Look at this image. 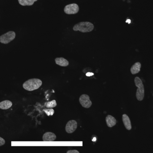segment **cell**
Segmentation results:
<instances>
[{
  "instance_id": "8",
  "label": "cell",
  "mask_w": 153,
  "mask_h": 153,
  "mask_svg": "<svg viewBox=\"0 0 153 153\" xmlns=\"http://www.w3.org/2000/svg\"><path fill=\"white\" fill-rule=\"evenodd\" d=\"M56 139V135L53 132L50 131L45 133L42 137V140L44 141H53Z\"/></svg>"
},
{
  "instance_id": "19",
  "label": "cell",
  "mask_w": 153,
  "mask_h": 153,
  "mask_svg": "<svg viewBox=\"0 0 153 153\" xmlns=\"http://www.w3.org/2000/svg\"></svg>"
},
{
  "instance_id": "11",
  "label": "cell",
  "mask_w": 153,
  "mask_h": 153,
  "mask_svg": "<svg viewBox=\"0 0 153 153\" xmlns=\"http://www.w3.org/2000/svg\"><path fill=\"white\" fill-rule=\"evenodd\" d=\"M55 62L57 65H59L61 67H67L69 64V62L65 58H62V57L56 58L55 59Z\"/></svg>"
},
{
  "instance_id": "9",
  "label": "cell",
  "mask_w": 153,
  "mask_h": 153,
  "mask_svg": "<svg viewBox=\"0 0 153 153\" xmlns=\"http://www.w3.org/2000/svg\"><path fill=\"white\" fill-rule=\"evenodd\" d=\"M122 120L125 128L128 130H130L131 129V122L128 115L123 114L122 115Z\"/></svg>"
},
{
  "instance_id": "16",
  "label": "cell",
  "mask_w": 153,
  "mask_h": 153,
  "mask_svg": "<svg viewBox=\"0 0 153 153\" xmlns=\"http://www.w3.org/2000/svg\"><path fill=\"white\" fill-rule=\"evenodd\" d=\"M46 113V114L48 116H52L54 113V111L52 108H48V109H45L43 110Z\"/></svg>"
},
{
  "instance_id": "7",
  "label": "cell",
  "mask_w": 153,
  "mask_h": 153,
  "mask_svg": "<svg viewBox=\"0 0 153 153\" xmlns=\"http://www.w3.org/2000/svg\"><path fill=\"white\" fill-rule=\"evenodd\" d=\"M77 128V122L75 120H71L67 123L65 127V130L68 133H72Z\"/></svg>"
},
{
  "instance_id": "13",
  "label": "cell",
  "mask_w": 153,
  "mask_h": 153,
  "mask_svg": "<svg viewBox=\"0 0 153 153\" xmlns=\"http://www.w3.org/2000/svg\"><path fill=\"white\" fill-rule=\"evenodd\" d=\"M12 102L10 100H4L0 102V108L2 110H7L12 106Z\"/></svg>"
},
{
  "instance_id": "18",
  "label": "cell",
  "mask_w": 153,
  "mask_h": 153,
  "mask_svg": "<svg viewBox=\"0 0 153 153\" xmlns=\"http://www.w3.org/2000/svg\"><path fill=\"white\" fill-rule=\"evenodd\" d=\"M67 153H79V152L76 149H73V150H68L67 152Z\"/></svg>"
},
{
  "instance_id": "12",
  "label": "cell",
  "mask_w": 153,
  "mask_h": 153,
  "mask_svg": "<svg viewBox=\"0 0 153 153\" xmlns=\"http://www.w3.org/2000/svg\"><path fill=\"white\" fill-rule=\"evenodd\" d=\"M141 64L140 62H137L134 63L130 69V71L132 75L137 74L140 71Z\"/></svg>"
},
{
  "instance_id": "15",
  "label": "cell",
  "mask_w": 153,
  "mask_h": 153,
  "mask_svg": "<svg viewBox=\"0 0 153 153\" xmlns=\"http://www.w3.org/2000/svg\"><path fill=\"white\" fill-rule=\"evenodd\" d=\"M57 105L56 100H53L45 102L44 105L46 108H53L56 107L57 106Z\"/></svg>"
},
{
  "instance_id": "4",
  "label": "cell",
  "mask_w": 153,
  "mask_h": 153,
  "mask_svg": "<svg viewBox=\"0 0 153 153\" xmlns=\"http://www.w3.org/2000/svg\"><path fill=\"white\" fill-rule=\"evenodd\" d=\"M16 33L14 31H9L0 36V42L7 44L16 38Z\"/></svg>"
},
{
  "instance_id": "14",
  "label": "cell",
  "mask_w": 153,
  "mask_h": 153,
  "mask_svg": "<svg viewBox=\"0 0 153 153\" xmlns=\"http://www.w3.org/2000/svg\"><path fill=\"white\" fill-rule=\"evenodd\" d=\"M38 0H18L19 4L23 6H31Z\"/></svg>"
},
{
  "instance_id": "6",
  "label": "cell",
  "mask_w": 153,
  "mask_h": 153,
  "mask_svg": "<svg viewBox=\"0 0 153 153\" xmlns=\"http://www.w3.org/2000/svg\"><path fill=\"white\" fill-rule=\"evenodd\" d=\"M79 102L81 105L84 108H90L92 105V102L90 100L89 96L85 94L80 96L79 98Z\"/></svg>"
},
{
  "instance_id": "3",
  "label": "cell",
  "mask_w": 153,
  "mask_h": 153,
  "mask_svg": "<svg viewBox=\"0 0 153 153\" xmlns=\"http://www.w3.org/2000/svg\"><path fill=\"white\" fill-rule=\"evenodd\" d=\"M135 85L137 87L136 96L138 101H142L145 96V89L142 80L138 77H136L134 79Z\"/></svg>"
},
{
  "instance_id": "5",
  "label": "cell",
  "mask_w": 153,
  "mask_h": 153,
  "mask_svg": "<svg viewBox=\"0 0 153 153\" xmlns=\"http://www.w3.org/2000/svg\"><path fill=\"white\" fill-rule=\"evenodd\" d=\"M79 7L76 3H72L65 6L64 11L68 15H75L79 11Z\"/></svg>"
},
{
  "instance_id": "1",
  "label": "cell",
  "mask_w": 153,
  "mask_h": 153,
  "mask_svg": "<svg viewBox=\"0 0 153 153\" xmlns=\"http://www.w3.org/2000/svg\"><path fill=\"white\" fill-rule=\"evenodd\" d=\"M42 85V81L37 78H33L26 81L23 84L24 89L27 91H33L38 89Z\"/></svg>"
},
{
  "instance_id": "10",
  "label": "cell",
  "mask_w": 153,
  "mask_h": 153,
  "mask_svg": "<svg viewBox=\"0 0 153 153\" xmlns=\"http://www.w3.org/2000/svg\"><path fill=\"white\" fill-rule=\"evenodd\" d=\"M105 121L107 126L109 128H112L116 124L117 121L116 119L111 115H108L105 118Z\"/></svg>"
},
{
  "instance_id": "17",
  "label": "cell",
  "mask_w": 153,
  "mask_h": 153,
  "mask_svg": "<svg viewBox=\"0 0 153 153\" xmlns=\"http://www.w3.org/2000/svg\"><path fill=\"white\" fill-rule=\"evenodd\" d=\"M5 143H6V141H5V140L2 138L1 137H0V146H1L4 145Z\"/></svg>"
},
{
  "instance_id": "2",
  "label": "cell",
  "mask_w": 153,
  "mask_h": 153,
  "mask_svg": "<svg viewBox=\"0 0 153 153\" xmlns=\"http://www.w3.org/2000/svg\"><path fill=\"white\" fill-rule=\"evenodd\" d=\"M94 25L89 22H81L76 24L73 27L75 31H79L83 33H89L94 30Z\"/></svg>"
}]
</instances>
